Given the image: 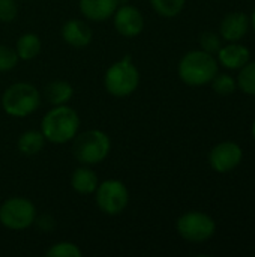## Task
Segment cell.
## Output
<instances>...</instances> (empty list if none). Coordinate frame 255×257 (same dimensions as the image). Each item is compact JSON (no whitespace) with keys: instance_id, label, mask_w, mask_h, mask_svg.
<instances>
[{"instance_id":"6da1fadb","label":"cell","mask_w":255,"mask_h":257,"mask_svg":"<svg viewBox=\"0 0 255 257\" xmlns=\"http://www.w3.org/2000/svg\"><path fill=\"white\" fill-rule=\"evenodd\" d=\"M80 128V117L77 111L66 104L54 105L50 110L41 123V133L44 134L45 140L51 143H66L77 136Z\"/></svg>"},{"instance_id":"7a4b0ae2","label":"cell","mask_w":255,"mask_h":257,"mask_svg":"<svg viewBox=\"0 0 255 257\" xmlns=\"http://www.w3.org/2000/svg\"><path fill=\"white\" fill-rule=\"evenodd\" d=\"M179 77L189 86H204L218 74V62L213 54L203 50L186 53L179 62Z\"/></svg>"},{"instance_id":"3957f363","label":"cell","mask_w":255,"mask_h":257,"mask_svg":"<svg viewBox=\"0 0 255 257\" xmlns=\"http://www.w3.org/2000/svg\"><path fill=\"white\" fill-rule=\"evenodd\" d=\"M41 102L39 92L29 83H15L9 86L2 96L3 110L14 117H26L32 114Z\"/></svg>"},{"instance_id":"277c9868","label":"cell","mask_w":255,"mask_h":257,"mask_svg":"<svg viewBox=\"0 0 255 257\" xmlns=\"http://www.w3.org/2000/svg\"><path fill=\"white\" fill-rule=\"evenodd\" d=\"M111 149L110 137L99 130H90L74 140V157L81 164H98L104 161Z\"/></svg>"},{"instance_id":"5b68a950","label":"cell","mask_w":255,"mask_h":257,"mask_svg":"<svg viewBox=\"0 0 255 257\" xmlns=\"http://www.w3.org/2000/svg\"><path fill=\"white\" fill-rule=\"evenodd\" d=\"M138 83H140V72L137 66L131 62L129 56L111 65L107 69L104 78L107 92L114 96L131 95L138 87Z\"/></svg>"},{"instance_id":"8992f818","label":"cell","mask_w":255,"mask_h":257,"mask_svg":"<svg viewBox=\"0 0 255 257\" xmlns=\"http://www.w3.org/2000/svg\"><path fill=\"white\" fill-rule=\"evenodd\" d=\"M36 220L33 203L23 197L8 199L0 206V223L12 230H23L32 226Z\"/></svg>"},{"instance_id":"52a82bcc","label":"cell","mask_w":255,"mask_h":257,"mask_svg":"<svg viewBox=\"0 0 255 257\" xmlns=\"http://www.w3.org/2000/svg\"><path fill=\"white\" fill-rule=\"evenodd\" d=\"M179 235L189 242H204L215 235L216 224L213 218L203 212H186L177 220Z\"/></svg>"},{"instance_id":"ba28073f","label":"cell","mask_w":255,"mask_h":257,"mask_svg":"<svg viewBox=\"0 0 255 257\" xmlns=\"http://www.w3.org/2000/svg\"><path fill=\"white\" fill-rule=\"evenodd\" d=\"M129 202V193L123 182L117 179L104 181L96 188V203L108 215H117L125 211Z\"/></svg>"},{"instance_id":"9c48e42d","label":"cell","mask_w":255,"mask_h":257,"mask_svg":"<svg viewBox=\"0 0 255 257\" xmlns=\"http://www.w3.org/2000/svg\"><path fill=\"white\" fill-rule=\"evenodd\" d=\"M243 158L240 146L234 142H222L216 145L209 154V163L218 173H228L234 170Z\"/></svg>"},{"instance_id":"30bf717a","label":"cell","mask_w":255,"mask_h":257,"mask_svg":"<svg viewBox=\"0 0 255 257\" xmlns=\"http://www.w3.org/2000/svg\"><path fill=\"white\" fill-rule=\"evenodd\" d=\"M114 27L123 36H128V38L137 36L144 29V17L140 12V9H137L135 6L125 5L116 9Z\"/></svg>"},{"instance_id":"8fae6325","label":"cell","mask_w":255,"mask_h":257,"mask_svg":"<svg viewBox=\"0 0 255 257\" xmlns=\"http://www.w3.org/2000/svg\"><path fill=\"white\" fill-rule=\"evenodd\" d=\"M248 27L249 18L245 12H230L222 18L219 32L225 41L237 42L248 33Z\"/></svg>"},{"instance_id":"7c38bea8","label":"cell","mask_w":255,"mask_h":257,"mask_svg":"<svg viewBox=\"0 0 255 257\" xmlns=\"http://www.w3.org/2000/svg\"><path fill=\"white\" fill-rule=\"evenodd\" d=\"M218 59L221 65L227 69H240L249 62L251 53L248 47L237 44V42H230L228 45L219 48Z\"/></svg>"},{"instance_id":"4fadbf2b","label":"cell","mask_w":255,"mask_h":257,"mask_svg":"<svg viewBox=\"0 0 255 257\" xmlns=\"http://www.w3.org/2000/svg\"><path fill=\"white\" fill-rule=\"evenodd\" d=\"M62 36L66 44L81 48L90 44L92 29L81 20H69L62 27Z\"/></svg>"},{"instance_id":"5bb4252c","label":"cell","mask_w":255,"mask_h":257,"mask_svg":"<svg viewBox=\"0 0 255 257\" xmlns=\"http://www.w3.org/2000/svg\"><path fill=\"white\" fill-rule=\"evenodd\" d=\"M119 6V0H80V9L84 17L93 21L110 18Z\"/></svg>"},{"instance_id":"9a60e30c","label":"cell","mask_w":255,"mask_h":257,"mask_svg":"<svg viewBox=\"0 0 255 257\" xmlns=\"http://www.w3.org/2000/svg\"><path fill=\"white\" fill-rule=\"evenodd\" d=\"M71 185L80 194H92L98 188V176L93 170L87 167H80L72 173Z\"/></svg>"},{"instance_id":"2e32d148","label":"cell","mask_w":255,"mask_h":257,"mask_svg":"<svg viewBox=\"0 0 255 257\" xmlns=\"http://www.w3.org/2000/svg\"><path fill=\"white\" fill-rule=\"evenodd\" d=\"M74 95V89L66 81H51L45 86V98L53 105H63L66 104Z\"/></svg>"},{"instance_id":"e0dca14e","label":"cell","mask_w":255,"mask_h":257,"mask_svg":"<svg viewBox=\"0 0 255 257\" xmlns=\"http://www.w3.org/2000/svg\"><path fill=\"white\" fill-rule=\"evenodd\" d=\"M45 143V137L41 131H26L18 139V149L24 155H35L42 151Z\"/></svg>"},{"instance_id":"ac0fdd59","label":"cell","mask_w":255,"mask_h":257,"mask_svg":"<svg viewBox=\"0 0 255 257\" xmlns=\"http://www.w3.org/2000/svg\"><path fill=\"white\" fill-rule=\"evenodd\" d=\"M17 54L23 60H30L36 57L41 51V39L35 33H24L17 41Z\"/></svg>"},{"instance_id":"d6986e66","label":"cell","mask_w":255,"mask_h":257,"mask_svg":"<svg viewBox=\"0 0 255 257\" xmlns=\"http://www.w3.org/2000/svg\"><path fill=\"white\" fill-rule=\"evenodd\" d=\"M237 86L243 93L255 96V62H248L240 68L237 75Z\"/></svg>"},{"instance_id":"ffe728a7","label":"cell","mask_w":255,"mask_h":257,"mask_svg":"<svg viewBox=\"0 0 255 257\" xmlns=\"http://www.w3.org/2000/svg\"><path fill=\"white\" fill-rule=\"evenodd\" d=\"M186 0H150L153 9L162 17H176L182 12Z\"/></svg>"},{"instance_id":"44dd1931","label":"cell","mask_w":255,"mask_h":257,"mask_svg":"<svg viewBox=\"0 0 255 257\" xmlns=\"http://www.w3.org/2000/svg\"><path fill=\"white\" fill-rule=\"evenodd\" d=\"M47 256L51 257H81V250L72 242H59L47 250Z\"/></svg>"},{"instance_id":"7402d4cb","label":"cell","mask_w":255,"mask_h":257,"mask_svg":"<svg viewBox=\"0 0 255 257\" xmlns=\"http://www.w3.org/2000/svg\"><path fill=\"white\" fill-rule=\"evenodd\" d=\"M213 90L219 95H231L236 90V80L228 74H216L212 80Z\"/></svg>"},{"instance_id":"603a6c76","label":"cell","mask_w":255,"mask_h":257,"mask_svg":"<svg viewBox=\"0 0 255 257\" xmlns=\"http://www.w3.org/2000/svg\"><path fill=\"white\" fill-rule=\"evenodd\" d=\"M18 54L14 48L8 45H0V72L12 69L18 62Z\"/></svg>"},{"instance_id":"cb8c5ba5","label":"cell","mask_w":255,"mask_h":257,"mask_svg":"<svg viewBox=\"0 0 255 257\" xmlns=\"http://www.w3.org/2000/svg\"><path fill=\"white\" fill-rule=\"evenodd\" d=\"M200 45H201L203 51L215 54L221 48V38L216 33H213V32H204L200 36Z\"/></svg>"},{"instance_id":"d4e9b609","label":"cell","mask_w":255,"mask_h":257,"mask_svg":"<svg viewBox=\"0 0 255 257\" xmlns=\"http://www.w3.org/2000/svg\"><path fill=\"white\" fill-rule=\"evenodd\" d=\"M17 17L15 0H0V21L9 23Z\"/></svg>"},{"instance_id":"484cf974","label":"cell","mask_w":255,"mask_h":257,"mask_svg":"<svg viewBox=\"0 0 255 257\" xmlns=\"http://www.w3.org/2000/svg\"><path fill=\"white\" fill-rule=\"evenodd\" d=\"M35 221H36V220H35ZM36 223H38V226H39L41 229H44V230H50V229L54 226L53 218H51V217H48V215H42V217H39Z\"/></svg>"},{"instance_id":"4316f807","label":"cell","mask_w":255,"mask_h":257,"mask_svg":"<svg viewBox=\"0 0 255 257\" xmlns=\"http://www.w3.org/2000/svg\"><path fill=\"white\" fill-rule=\"evenodd\" d=\"M251 24H252V29H254L255 32V9L254 12H252V15H251Z\"/></svg>"},{"instance_id":"83f0119b","label":"cell","mask_w":255,"mask_h":257,"mask_svg":"<svg viewBox=\"0 0 255 257\" xmlns=\"http://www.w3.org/2000/svg\"><path fill=\"white\" fill-rule=\"evenodd\" d=\"M252 137H254V140H255V120H254V123H252Z\"/></svg>"}]
</instances>
